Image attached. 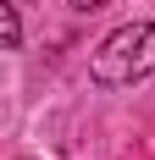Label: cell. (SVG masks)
<instances>
[{"mask_svg": "<svg viewBox=\"0 0 155 160\" xmlns=\"http://www.w3.org/2000/svg\"><path fill=\"white\" fill-rule=\"evenodd\" d=\"M0 17H6V44L17 50V39H22V28H17V6H6V11H0Z\"/></svg>", "mask_w": 155, "mask_h": 160, "instance_id": "cell-2", "label": "cell"}, {"mask_svg": "<svg viewBox=\"0 0 155 160\" xmlns=\"http://www.w3.org/2000/svg\"><path fill=\"white\" fill-rule=\"evenodd\" d=\"M78 11H100V6H105V0H72Z\"/></svg>", "mask_w": 155, "mask_h": 160, "instance_id": "cell-3", "label": "cell"}, {"mask_svg": "<svg viewBox=\"0 0 155 160\" xmlns=\"http://www.w3.org/2000/svg\"><path fill=\"white\" fill-rule=\"evenodd\" d=\"M89 72L105 88H127V83L150 78L155 72V22H127V28L105 33L94 61H89Z\"/></svg>", "mask_w": 155, "mask_h": 160, "instance_id": "cell-1", "label": "cell"}]
</instances>
